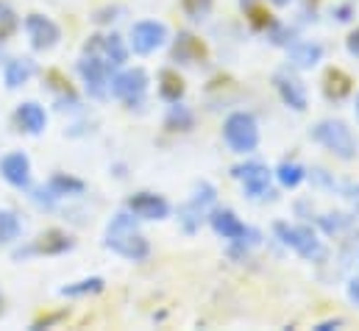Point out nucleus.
Wrapping results in <instances>:
<instances>
[{
	"label": "nucleus",
	"mask_w": 359,
	"mask_h": 331,
	"mask_svg": "<svg viewBox=\"0 0 359 331\" xmlns=\"http://www.w3.org/2000/svg\"><path fill=\"white\" fill-rule=\"evenodd\" d=\"M36 73V65L31 62V59H11V62H6V67H3V81L8 89H17V86H22V83H28V79Z\"/></svg>",
	"instance_id": "17"
},
{
	"label": "nucleus",
	"mask_w": 359,
	"mask_h": 331,
	"mask_svg": "<svg viewBox=\"0 0 359 331\" xmlns=\"http://www.w3.org/2000/svg\"><path fill=\"white\" fill-rule=\"evenodd\" d=\"M276 234L281 237V243L287 248H292L298 256L309 259V262H323L326 259V248L323 243L312 234V229L306 226H287V223H276Z\"/></svg>",
	"instance_id": "4"
},
{
	"label": "nucleus",
	"mask_w": 359,
	"mask_h": 331,
	"mask_svg": "<svg viewBox=\"0 0 359 331\" xmlns=\"http://www.w3.org/2000/svg\"><path fill=\"white\" fill-rule=\"evenodd\" d=\"M212 229L223 237V240H231V243H243L251 231L245 229V223L234 215V212H229V209H217L215 215H212Z\"/></svg>",
	"instance_id": "14"
},
{
	"label": "nucleus",
	"mask_w": 359,
	"mask_h": 331,
	"mask_svg": "<svg viewBox=\"0 0 359 331\" xmlns=\"http://www.w3.org/2000/svg\"><path fill=\"white\" fill-rule=\"evenodd\" d=\"M103 245L114 250L117 256H123V259H131V262H142V259L151 256V245L142 237V231L137 229V217L131 212H117L109 220Z\"/></svg>",
	"instance_id": "1"
},
{
	"label": "nucleus",
	"mask_w": 359,
	"mask_h": 331,
	"mask_svg": "<svg viewBox=\"0 0 359 331\" xmlns=\"http://www.w3.org/2000/svg\"><path fill=\"white\" fill-rule=\"evenodd\" d=\"M198 56H201V45L195 42V36L181 34L179 42H176V50H173V59H179V62H192V59H198Z\"/></svg>",
	"instance_id": "23"
},
{
	"label": "nucleus",
	"mask_w": 359,
	"mask_h": 331,
	"mask_svg": "<svg viewBox=\"0 0 359 331\" xmlns=\"http://www.w3.org/2000/svg\"><path fill=\"white\" fill-rule=\"evenodd\" d=\"M145 89H148V73H145L142 67L126 70V73L114 76V79H111V83H109V92H111L117 100H123V103H131V106L142 100Z\"/></svg>",
	"instance_id": "7"
},
{
	"label": "nucleus",
	"mask_w": 359,
	"mask_h": 331,
	"mask_svg": "<svg viewBox=\"0 0 359 331\" xmlns=\"http://www.w3.org/2000/svg\"><path fill=\"white\" fill-rule=\"evenodd\" d=\"M17 25H20V22H17V14H14L8 6L0 3V42L8 39V36L17 31Z\"/></svg>",
	"instance_id": "27"
},
{
	"label": "nucleus",
	"mask_w": 359,
	"mask_h": 331,
	"mask_svg": "<svg viewBox=\"0 0 359 331\" xmlns=\"http://www.w3.org/2000/svg\"><path fill=\"white\" fill-rule=\"evenodd\" d=\"M48 187L53 189V195H56V198L70 195V192H73V195H81V192H84V184H81L79 178H67V175H53Z\"/></svg>",
	"instance_id": "21"
},
{
	"label": "nucleus",
	"mask_w": 359,
	"mask_h": 331,
	"mask_svg": "<svg viewBox=\"0 0 359 331\" xmlns=\"http://www.w3.org/2000/svg\"><path fill=\"white\" fill-rule=\"evenodd\" d=\"M56 234H59V231L45 234V237H42V243H39L34 250H45V253H62V250L73 248V240H70V237H59V243H53V240H56Z\"/></svg>",
	"instance_id": "26"
},
{
	"label": "nucleus",
	"mask_w": 359,
	"mask_h": 331,
	"mask_svg": "<svg viewBox=\"0 0 359 331\" xmlns=\"http://www.w3.org/2000/svg\"><path fill=\"white\" fill-rule=\"evenodd\" d=\"M17 123L28 134H42L45 126H48V114H45V109L39 103H31L28 100V103H20L17 106Z\"/></svg>",
	"instance_id": "15"
},
{
	"label": "nucleus",
	"mask_w": 359,
	"mask_h": 331,
	"mask_svg": "<svg viewBox=\"0 0 359 331\" xmlns=\"http://www.w3.org/2000/svg\"><path fill=\"white\" fill-rule=\"evenodd\" d=\"M128 212L140 220H165L170 215V206L162 195L154 192H137L128 198Z\"/></svg>",
	"instance_id": "9"
},
{
	"label": "nucleus",
	"mask_w": 359,
	"mask_h": 331,
	"mask_svg": "<svg viewBox=\"0 0 359 331\" xmlns=\"http://www.w3.org/2000/svg\"><path fill=\"white\" fill-rule=\"evenodd\" d=\"M159 79H162V86H159L162 97L170 100V103H176L181 95H184V83H181V79L176 76V73H170V70H165Z\"/></svg>",
	"instance_id": "24"
},
{
	"label": "nucleus",
	"mask_w": 359,
	"mask_h": 331,
	"mask_svg": "<svg viewBox=\"0 0 359 331\" xmlns=\"http://www.w3.org/2000/svg\"><path fill=\"white\" fill-rule=\"evenodd\" d=\"M25 31L31 36L34 50H50L62 39V28L50 17H45V14H28L25 17Z\"/></svg>",
	"instance_id": "8"
},
{
	"label": "nucleus",
	"mask_w": 359,
	"mask_h": 331,
	"mask_svg": "<svg viewBox=\"0 0 359 331\" xmlns=\"http://www.w3.org/2000/svg\"><path fill=\"white\" fill-rule=\"evenodd\" d=\"M212 6L215 0H181V8L192 22H203L212 14Z\"/></svg>",
	"instance_id": "22"
},
{
	"label": "nucleus",
	"mask_w": 359,
	"mask_h": 331,
	"mask_svg": "<svg viewBox=\"0 0 359 331\" xmlns=\"http://www.w3.org/2000/svg\"><path fill=\"white\" fill-rule=\"evenodd\" d=\"M87 53L97 56V59H103L109 67H120V65L126 62V56H128L123 39H120L117 34H109V36H90V42H87Z\"/></svg>",
	"instance_id": "10"
},
{
	"label": "nucleus",
	"mask_w": 359,
	"mask_h": 331,
	"mask_svg": "<svg viewBox=\"0 0 359 331\" xmlns=\"http://www.w3.org/2000/svg\"><path fill=\"white\" fill-rule=\"evenodd\" d=\"M20 234H22L20 217L8 209H0V245H8L14 240H20Z\"/></svg>",
	"instance_id": "18"
},
{
	"label": "nucleus",
	"mask_w": 359,
	"mask_h": 331,
	"mask_svg": "<svg viewBox=\"0 0 359 331\" xmlns=\"http://www.w3.org/2000/svg\"><path fill=\"white\" fill-rule=\"evenodd\" d=\"M223 140L234 154H251L259 145V126L248 112H234L223 123Z\"/></svg>",
	"instance_id": "3"
},
{
	"label": "nucleus",
	"mask_w": 359,
	"mask_h": 331,
	"mask_svg": "<svg viewBox=\"0 0 359 331\" xmlns=\"http://www.w3.org/2000/svg\"><path fill=\"white\" fill-rule=\"evenodd\" d=\"M276 175H278V181L284 184V187H298L301 181H304V167L295 165V162H284V165L276 170Z\"/></svg>",
	"instance_id": "25"
},
{
	"label": "nucleus",
	"mask_w": 359,
	"mask_h": 331,
	"mask_svg": "<svg viewBox=\"0 0 359 331\" xmlns=\"http://www.w3.org/2000/svg\"><path fill=\"white\" fill-rule=\"evenodd\" d=\"M234 178L245 184V192L251 198H262L270 192V170L259 162H245V165L234 167Z\"/></svg>",
	"instance_id": "13"
},
{
	"label": "nucleus",
	"mask_w": 359,
	"mask_h": 331,
	"mask_svg": "<svg viewBox=\"0 0 359 331\" xmlns=\"http://www.w3.org/2000/svg\"><path fill=\"white\" fill-rule=\"evenodd\" d=\"M0 175L17 187V189H28L31 187V159L22 151H11L0 159Z\"/></svg>",
	"instance_id": "11"
},
{
	"label": "nucleus",
	"mask_w": 359,
	"mask_h": 331,
	"mask_svg": "<svg viewBox=\"0 0 359 331\" xmlns=\"http://www.w3.org/2000/svg\"><path fill=\"white\" fill-rule=\"evenodd\" d=\"M103 290V278H84V281H76V284H67L59 290V295L65 298H81V295H92V292H100Z\"/></svg>",
	"instance_id": "20"
},
{
	"label": "nucleus",
	"mask_w": 359,
	"mask_h": 331,
	"mask_svg": "<svg viewBox=\"0 0 359 331\" xmlns=\"http://www.w3.org/2000/svg\"><path fill=\"white\" fill-rule=\"evenodd\" d=\"M348 298L359 306V278H354V281L348 284Z\"/></svg>",
	"instance_id": "29"
},
{
	"label": "nucleus",
	"mask_w": 359,
	"mask_h": 331,
	"mask_svg": "<svg viewBox=\"0 0 359 331\" xmlns=\"http://www.w3.org/2000/svg\"><path fill=\"white\" fill-rule=\"evenodd\" d=\"M320 59H323V45L318 42H295L290 48V65L301 70H312L315 65H320Z\"/></svg>",
	"instance_id": "16"
},
{
	"label": "nucleus",
	"mask_w": 359,
	"mask_h": 331,
	"mask_svg": "<svg viewBox=\"0 0 359 331\" xmlns=\"http://www.w3.org/2000/svg\"><path fill=\"white\" fill-rule=\"evenodd\" d=\"M357 117H359V95H357Z\"/></svg>",
	"instance_id": "32"
},
{
	"label": "nucleus",
	"mask_w": 359,
	"mask_h": 331,
	"mask_svg": "<svg viewBox=\"0 0 359 331\" xmlns=\"http://www.w3.org/2000/svg\"><path fill=\"white\" fill-rule=\"evenodd\" d=\"M312 140L320 142L326 151H332L337 159H346V162H351L359 154L357 137L351 134V128L343 120H323V123H318L312 128Z\"/></svg>",
	"instance_id": "2"
},
{
	"label": "nucleus",
	"mask_w": 359,
	"mask_h": 331,
	"mask_svg": "<svg viewBox=\"0 0 359 331\" xmlns=\"http://www.w3.org/2000/svg\"><path fill=\"white\" fill-rule=\"evenodd\" d=\"M270 3H273V6H290L292 0H270Z\"/></svg>",
	"instance_id": "31"
},
{
	"label": "nucleus",
	"mask_w": 359,
	"mask_h": 331,
	"mask_svg": "<svg viewBox=\"0 0 359 331\" xmlns=\"http://www.w3.org/2000/svg\"><path fill=\"white\" fill-rule=\"evenodd\" d=\"M168 42V25L156 22V20H142L131 28V50L140 56H148L154 50H159Z\"/></svg>",
	"instance_id": "5"
},
{
	"label": "nucleus",
	"mask_w": 359,
	"mask_h": 331,
	"mask_svg": "<svg viewBox=\"0 0 359 331\" xmlns=\"http://www.w3.org/2000/svg\"><path fill=\"white\" fill-rule=\"evenodd\" d=\"M346 48H348V53H351V56H357L359 59V28L357 31H351V36L346 39Z\"/></svg>",
	"instance_id": "28"
},
{
	"label": "nucleus",
	"mask_w": 359,
	"mask_h": 331,
	"mask_svg": "<svg viewBox=\"0 0 359 331\" xmlns=\"http://www.w3.org/2000/svg\"><path fill=\"white\" fill-rule=\"evenodd\" d=\"M337 326H343V320H326V323L318 326V331H332V329H337Z\"/></svg>",
	"instance_id": "30"
},
{
	"label": "nucleus",
	"mask_w": 359,
	"mask_h": 331,
	"mask_svg": "<svg viewBox=\"0 0 359 331\" xmlns=\"http://www.w3.org/2000/svg\"><path fill=\"white\" fill-rule=\"evenodd\" d=\"M348 92H351V79H348L346 73L332 70V73L326 76V95H329L332 100H343Z\"/></svg>",
	"instance_id": "19"
},
{
	"label": "nucleus",
	"mask_w": 359,
	"mask_h": 331,
	"mask_svg": "<svg viewBox=\"0 0 359 331\" xmlns=\"http://www.w3.org/2000/svg\"><path fill=\"white\" fill-rule=\"evenodd\" d=\"M276 89H278V95H281V100L292 109V112H304L306 109V86L301 83L298 76H292L290 70H278L276 73Z\"/></svg>",
	"instance_id": "12"
},
{
	"label": "nucleus",
	"mask_w": 359,
	"mask_h": 331,
	"mask_svg": "<svg viewBox=\"0 0 359 331\" xmlns=\"http://www.w3.org/2000/svg\"><path fill=\"white\" fill-rule=\"evenodd\" d=\"M79 73H81V81L87 86L90 97L95 100H106L109 97V65L97 56L87 53L81 62H79Z\"/></svg>",
	"instance_id": "6"
}]
</instances>
